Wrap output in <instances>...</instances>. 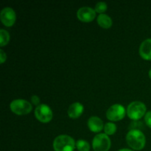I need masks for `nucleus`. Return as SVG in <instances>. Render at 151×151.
Here are the masks:
<instances>
[{"label": "nucleus", "instance_id": "obj_1", "mask_svg": "<svg viewBox=\"0 0 151 151\" xmlns=\"http://www.w3.org/2000/svg\"><path fill=\"white\" fill-rule=\"evenodd\" d=\"M126 142L133 150H142L145 146V136L140 130H130L126 135Z\"/></svg>", "mask_w": 151, "mask_h": 151}, {"label": "nucleus", "instance_id": "obj_2", "mask_svg": "<svg viewBox=\"0 0 151 151\" xmlns=\"http://www.w3.org/2000/svg\"><path fill=\"white\" fill-rule=\"evenodd\" d=\"M76 143L73 138L68 135H59L53 142V148L55 151H73Z\"/></svg>", "mask_w": 151, "mask_h": 151}, {"label": "nucleus", "instance_id": "obj_3", "mask_svg": "<svg viewBox=\"0 0 151 151\" xmlns=\"http://www.w3.org/2000/svg\"><path fill=\"white\" fill-rule=\"evenodd\" d=\"M146 106L140 101H134L130 103L127 109L128 117L134 121H138L146 114Z\"/></svg>", "mask_w": 151, "mask_h": 151}, {"label": "nucleus", "instance_id": "obj_4", "mask_svg": "<svg viewBox=\"0 0 151 151\" xmlns=\"http://www.w3.org/2000/svg\"><path fill=\"white\" fill-rule=\"evenodd\" d=\"M10 109L17 115H25L30 113L32 106L29 102L23 99H16L13 100L10 104Z\"/></svg>", "mask_w": 151, "mask_h": 151}, {"label": "nucleus", "instance_id": "obj_5", "mask_svg": "<svg viewBox=\"0 0 151 151\" xmlns=\"http://www.w3.org/2000/svg\"><path fill=\"white\" fill-rule=\"evenodd\" d=\"M111 139L106 134H99L92 140V147L94 151H109L111 147Z\"/></svg>", "mask_w": 151, "mask_h": 151}, {"label": "nucleus", "instance_id": "obj_6", "mask_svg": "<svg viewBox=\"0 0 151 151\" xmlns=\"http://www.w3.org/2000/svg\"><path fill=\"white\" fill-rule=\"evenodd\" d=\"M35 116L40 122L47 123L52 119L53 114L50 106L46 104H40L35 109Z\"/></svg>", "mask_w": 151, "mask_h": 151}, {"label": "nucleus", "instance_id": "obj_7", "mask_svg": "<svg viewBox=\"0 0 151 151\" xmlns=\"http://www.w3.org/2000/svg\"><path fill=\"white\" fill-rule=\"evenodd\" d=\"M125 109L120 104H114L111 106L106 112V116L111 121H119L125 117Z\"/></svg>", "mask_w": 151, "mask_h": 151}, {"label": "nucleus", "instance_id": "obj_8", "mask_svg": "<svg viewBox=\"0 0 151 151\" xmlns=\"http://www.w3.org/2000/svg\"><path fill=\"white\" fill-rule=\"evenodd\" d=\"M16 15L14 10L10 7H6L0 13V19L3 24L6 27H11L16 22Z\"/></svg>", "mask_w": 151, "mask_h": 151}, {"label": "nucleus", "instance_id": "obj_9", "mask_svg": "<svg viewBox=\"0 0 151 151\" xmlns=\"http://www.w3.org/2000/svg\"><path fill=\"white\" fill-rule=\"evenodd\" d=\"M78 19L83 22H90L94 19L96 16V11L90 7H82L77 12Z\"/></svg>", "mask_w": 151, "mask_h": 151}, {"label": "nucleus", "instance_id": "obj_10", "mask_svg": "<svg viewBox=\"0 0 151 151\" xmlns=\"http://www.w3.org/2000/svg\"><path fill=\"white\" fill-rule=\"evenodd\" d=\"M139 55L143 59L151 60V38H147L142 41L139 47Z\"/></svg>", "mask_w": 151, "mask_h": 151}, {"label": "nucleus", "instance_id": "obj_11", "mask_svg": "<svg viewBox=\"0 0 151 151\" xmlns=\"http://www.w3.org/2000/svg\"><path fill=\"white\" fill-rule=\"evenodd\" d=\"M88 127L92 132L94 133L100 132L103 128H104L103 120L96 116H92L88 119Z\"/></svg>", "mask_w": 151, "mask_h": 151}, {"label": "nucleus", "instance_id": "obj_12", "mask_svg": "<svg viewBox=\"0 0 151 151\" xmlns=\"http://www.w3.org/2000/svg\"><path fill=\"white\" fill-rule=\"evenodd\" d=\"M83 106L80 103H74L69 106L68 109V116L72 119H77L83 112Z\"/></svg>", "mask_w": 151, "mask_h": 151}, {"label": "nucleus", "instance_id": "obj_13", "mask_svg": "<svg viewBox=\"0 0 151 151\" xmlns=\"http://www.w3.org/2000/svg\"><path fill=\"white\" fill-rule=\"evenodd\" d=\"M97 23L101 27L108 29V28L111 27L112 20L109 16L102 13V14L99 15L98 17H97Z\"/></svg>", "mask_w": 151, "mask_h": 151}, {"label": "nucleus", "instance_id": "obj_14", "mask_svg": "<svg viewBox=\"0 0 151 151\" xmlns=\"http://www.w3.org/2000/svg\"><path fill=\"white\" fill-rule=\"evenodd\" d=\"M10 41V34L7 30L4 29H0V45L1 47H4Z\"/></svg>", "mask_w": 151, "mask_h": 151}, {"label": "nucleus", "instance_id": "obj_15", "mask_svg": "<svg viewBox=\"0 0 151 151\" xmlns=\"http://www.w3.org/2000/svg\"><path fill=\"white\" fill-rule=\"evenodd\" d=\"M76 147L79 151H89L90 145L87 141L83 139H79L77 141Z\"/></svg>", "mask_w": 151, "mask_h": 151}, {"label": "nucleus", "instance_id": "obj_16", "mask_svg": "<svg viewBox=\"0 0 151 151\" xmlns=\"http://www.w3.org/2000/svg\"><path fill=\"white\" fill-rule=\"evenodd\" d=\"M104 131L105 134L107 135H112L114 134L116 131V125L113 122H107L104 125Z\"/></svg>", "mask_w": 151, "mask_h": 151}, {"label": "nucleus", "instance_id": "obj_17", "mask_svg": "<svg viewBox=\"0 0 151 151\" xmlns=\"http://www.w3.org/2000/svg\"><path fill=\"white\" fill-rule=\"evenodd\" d=\"M106 10H107V4L104 2V1H99V2L96 4L95 11L97 13L102 14V13L105 12Z\"/></svg>", "mask_w": 151, "mask_h": 151}, {"label": "nucleus", "instance_id": "obj_18", "mask_svg": "<svg viewBox=\"0 0 151 151\" xmlns=\"http://www.w3.org/2000/svg\"><path fill=\"white\" fill-rule=\"evenodd\" d=\"M145 121L146 125L151 128V111H147L145 115Z\"/></svg>", "mask_w": 151, "mask_h": 151}, {"label": "nucleus", "instance_id": "obj_19", "mask_svg": "<svg viewBox=\"0 0 151 151\" xmlns=\"http://www.w3.org/2000/svg\"><path fill=\"white\" fill-rule=\"evenodd\" d=\"M31 101H32V104L35 105V106H39L40 103V98L38 97V96L37 95H32V97H31Z\"/></svg>", "mask_w": 151, "mask_h": 151}, {"label": "nucleus", "instance_id": "obj_20", "mask_svg": "<svg viewBox=\"0 0 151 151\" xmlns=\"http://www.w3.org/2000/svg\"><path fill=\"white\" fill-rule=\"evenodd\" d=\"M7 59V55H6V53L4 52L3 50H0V61L1 63H3Z\"/></svg>", "mask_w": 151, "mask_h": 151}, {"label": "nucleus", "instance_id": "obj_21", "mask_svg": "<svg viewBox=\"0 0 151 151\" xmlns=\"http://www.w3.org/2000/svg\"><path fill=\"white\" fill-rule=\"evenodd\" d=\"M118 151H134L132 150H131V149H128V148H123V149H120V150H119Z\"/></svg>", "mask_w": 151, "mask_h": 151}, {"label": "nucleus", "instance_id": "obj_22", "mask_svg": "<svg viewBox=\"0 0 151 151\" xmlns=\"http://www.w3.org/2000/svg\"><path fill=\"white\" fill-rule=\"evenodd\" d=\"M148 75H149V77H150V78L151 79V69H150V71H149V73H148Z\"/></svg>", "mask_w": 151, "mask_h": 151}]
</instances>
